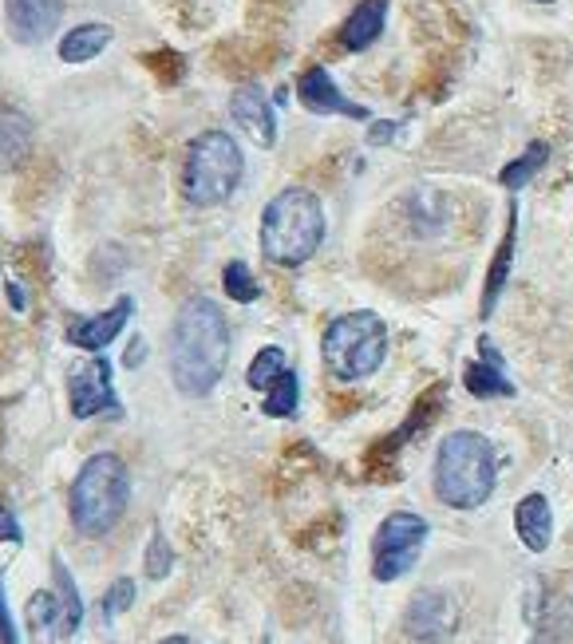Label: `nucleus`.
Masks as SVG:
<instances>
[{
	"label": "nucleus",
	"instance_id": "1",
	"mask_svg": "<svg viewBox=\"0 0 573 644\" xmlns=\"http://www.w3.org/2000/svg\"><path fill=\"white\" fill-rule=\"evenodd\" d=\"M229 352H234V340H229V320L222 305H214L210 296H190L178 308L171 340H166L174 388L190 400L210 395L226 376Z\"/></svg>",
	"mask_w": 573,
	"mask_h": 644
},
{
	"label": "nucleus",
	"instance_id": "2",
	"mask_svg": "<svg viewBox=\"0 0 573 644\" xmlns=\"http://www.w3.org/2000/svg\"><path fill=\"white\" fill-rule=\"evenodd\" d=\"M498 487V451L483 431L459 427L435 447L432 491L451 510H478Z\"/></svg>",
	"mask_w": 573,
	"mask_h": 644
},
{
	"label": "nucleus",
	"instance_id": "3",
	"mask_svg": "<svg viewBox=\"0 0 573 644\" xmlns=\"http://www.w3.org/2000/svg\"><path fill=\"white\" fill-rule=\"evenodd\" d=\"M328 218L325 206L313 190L304 186H285L282 194L270 198V206L261 214V253L282 269H297L309 257H316V250L325 245Z\"/></svg>",
	"mask_w": 573,
	"mask_h": 644
},
{
	"label": "nucleus",
	"instance_id": "4",
	"mask_svg": "<svg viewBox=\"0 0 573 644\" xmlns=\"http://www.w3.org/2000/svg\"><path fill=\"white\" fill-rule=\"evenodd\" d=\"M130 503V470L115 451H99L79 467L67 494V514L84 538L111 534Z\"/></svg>",
	"mask_w": 573,
	"mask_h": 644
},
{
	"label": "nucleus",
	"instance_id": "5",
	"mask_svg": "<svg viewBox=\"0 0 573 644\" xmlns=\"http://www.w3.org/2000/svg\"><path fill=\"white\" fill-rule=\"evenodd\" d=\"M321 361L328 376L340 383L376 376L388 361V320L372 308L340 313L336 320H328L325 337H321Z\"/></svg>",
	"mask_w": 573,
	"mask_h": 644
},
{
	"label": "nucleus",
	"instance_id": "6",
	"mask_svg": "<svg viewBox=\"0 0 573 644\" xmlns=\"http://www.w3.org/2000/svg\"><path fill=\"white\" fill-rule=\"evenodd\" d=\"M241 175H246V154L238 139L226 131H202L186 147L183 163V194L190 206L214 210L238 194Z\"/></svg>",
	"mask_w": 573,
	"mask_h": 644
},
{
	"label": "nucleus",
	"instance_id": "7",
	"mask_svg": "<svg viewBox=\"0 0 573 644\" xmlns=\"http://www.w3.org/2000/svg\"><path fill=\"white\" fill-rule=\"evenodd\" d=\"M432 534L427 518L415 510H391L384 522H379L376 538H372V578L379 585H391V581L408 578L415 561L423 554V542Z\"/></svg>",
	"mask_w": 573,
	"mask_h": 644
},
{
	"label": "nucleus",
	"instance_id": "8",
	"mask_svg": "<svg viewBox=\"0 0 573 644\" xmlns=\"http://www.w3.org/2000/svg\"><path fill=\"white\" fill-rule=\"evenodd\" d=\"M67 407L76 419H96V415H120V395L111 383V361L108 356H91L84 361L72 380H67Z\"/></svg>",
	"mask_w": 573,
	"mask_h": 644
},
{
	"label": "nucleus",
	"instance_id": "9",
	"mask_svg": "<svg viewBox=\"0 0 573 644\" xmlns=\"http://www.w3.org/2000/svg\"><path fill=\"white\" fill-rule=\"evenodd\" d=\"M454 624H459V609L444 590H420L403 613V633L420 644H444L454 633Z\"/></svg>",
	"mask_w": 573,
	"mask_h": 644
},
{
	"label": "nucleus",
	"instance_id": "10",
	"mask_svg": "<svg viewBox=\"0 0 573 644\" xmlns=\"http://www.w3.org/2000/svg\"><path fill=\"white\" fill-rule=\"evenodd\" d=\"M64 21V0H4V24L16 45H43Z\"/></svg>",
	"mask_w": 573,
	"mask_h": 644
},
{
	"label": "nucleus",
	"instance_id": "11",
	"mask_svg": "<svg viewBox=\"0 0 573 644\" xmlns=\"http://www.w3.org/2000/svg\"><path fill=\"white\" fill-rule=\"evenodd\" d=\"M229 115L238 123L249 139L258 142L261 151H270L277 142V111H273L270 96L261 84H241L234 96H229Z\"/></svg>",
	"mask_w": 573,
	"mask_h": 644
},
{
	"label": "nucleus",
	"instance_id": "12",
	"mask_svg": "<svg viewBox=\"0 0 573 644\" xmlns=\"http://www.w3.org/2000/svg\"><path fill=\"white\" fill-rule=\"evenodd\" d=\"M135 317V296H120L115 305H108L96 317H76L67 325V344H76L84 352H103L111 340L123 337V328Z\"/></svg>",
	"mask_w": 573,
	"mask_h": 644
},
{
	"label": "nucleus",
	"instance_id": "13",
	"mask_svg": "<svg viewBox=\"0 0 573 644\" xmlns=\"http://www.w3.org/2000/svg\"><path fill=\"white\" fill-rule=\"evenodd\" d=\"M297 99L304 103V111L313 115H345V119H372L369 108H360L352 99H345V91L336 88V79L325 67H304L297 79Z\"/></svg>",
	"mask_w": 573,
	"mask_h": 644
},
{
	"label": "nucleus",
	"instance_id": "14",
	"mask_svg": "<svg viewBox=\"0 0 573 644\" xmlns=\"http://www.w3.org/2000/svg\"><path fill=\"white\" fill-rule=\"evenodd\" d=\"M478 356H483L478 364H466L463 388L475 400H510L514 395V380L507 376V361L495 349V340L478 337Z\"/></svg>",
	"mask_w": 573,
	"mask_h": 644
},
{
	"label": "nucleus",
	"instance_id": "15",
	"mask_svg": "<svg viewBox=\"0 0 573 644\" xmlns=\"http://www.w3.org/2000/svg\"><path fill=\"white\" fill-rule=\"evenodd\" d=\"M514 534L531 554H546L553 542V506L541 491L522 494L514 506Z\"/></svg>",
	"mask_w": 573,
	"mask_h": 644
},
{
	"label": "nucleus",
	"instance_id": "16",
	"mask_svg": "<svg viewBox=\"0 0 573 644\" xmlns=\"http://www.w3.org/2000/svg\"><path fill=\"white\" fill-rule=\"evenodd\" d=\"M388 4L391 0H360L352 16L340 24V45L348 52H364L384 36V24H388Z\"/></svg>",
	"mask_w": 573,
	"mask_h": 644
},
{
	"label": "nucleus",
	"instance_id": "17",
	"mask_svg": "<svg viewBox=\"0 0 573 644\" xmlns=\"http://www.w3.org/2000/svg\"><path fill=\"white\" fill-rule=\"evenodd\" d=\"M33 151V119L12 108H0V175L16 171Z\"/></svg>",
	"mask_w": 573,
	"mask_h": 644
},
{
	"label": "nucleus",
	"instance_id": "18",
	"mask_svg": "<svg viewBox=\"0 0 573 644\" xmlns=\"http://www.w3.org/2000/svg\"><path fill=\"white\" fill-rule=\"evenodd\" d=\"M514 241H519V214H510V226H507V233H502V245H498V253L490 257L487 285H483V305H478L483 320H487L490 313L498 308V296H502V289H507V281H510V265H514Z\"/></svg>",
	"mask_w": 573,
	"mask_h": 644
},
{
	"label": "nucleus",
	"instance_id": "19",
	"mask_svg": "<svg viewBox=\"0 0 573 644\" xmlns=\"http://www.w3.org/2000/svg\"><path fill=\"white\" fill-rule=\"evenodd\" d=\"M115 40V28L111 24H76L72 33H64V40H60V60L64 64H87V60H96L103 48Z\"/></svg>",
	"mask_w": 573,
	"mask_h": 644
},
{
	"label": "nucleus",
	"instance_id": "20",
	"mask_svg": "<svg viewBox=\"0 0 573 644\" xmlns=\"http://www.w3.org/2000/svg\"><path fill=\"white\" fill-rule=\"evenodd\" d=\"M52 578H55V597H60V633L72 636L84 624V601H79V590L76 581H72V573H67L64 557H52Z\"/></svg>",
	"mask_w": 573,
	"mask_h": 644
},
{
	"label": "nucleus",
	"instance_id": "21",
	"mask_svg": "<svg viewBox=\"0 0 573 644\" xmlns=\"http://www.w3.org/2000/svg\"><path fill=\"white\" fill-rule=\"evenodd\" d=\"M297 407H301V380H297L292 368H285L282 376L265 388L261 412L270 415V419H289V415H297Z\"/></svg>",
	"mask_w": 573,
	"mask_h": 644
},
{
	"label": "nucleus",
	"instance_id": "22",
	"mask_svg": "<svg viewBox=\"0 0 573 644\" xmlns=\"http://www.w3.org/2000/svg\"><path fill=\"white\" fill-rule=\"evenodd\" d=\"M546 159H550V147L534 139L531 147H526V151H522L519 159H514V163L502 166V175H498V182L507 186V190H514V194H519V190H522L526 182H531V178H538V171L546 166Z\"/></svg>",
	"mask_w": 573,
	"mask_h": 644
},
{
	"label": "nucleus",
	"instance_id": "23",
	"mask_svg": "<svg viewBox=\"0 0 573 644\" xmlns=\"http://www.w3.org/2000/svg\"><path fill=\"white\" fill-rule=\"evenodd\" d=\"M28 629L40 644L52 641V633H60V597L52 590H40L33 593L28 601Z\"/></svg>",
	"mask_w": 573,
	"mask_h": 644
},
{
	"label": "nucleus",
	"instance_id": "24",
	"mask_svg": "<svg viewBox=\"0 0 573 644\" xmlns=\"http://www.w3.org/2000/svg\"><path fill=\"white\" fill-rule=\"evenodd\" d=\"M289 368V356H285V349H277V344H265V349L249 361V368H246V383L253 388V392H265L282 371Z\"/></svg>",
	"mask_w": 573,
	"mask_h": 644
},
{
	"label": "nucleus",
	"instance_id": "25",
	"mask_svg": "<svg viewBox=\"0 0 573 644\" xmlns=\"http://www.w3.org/2000/svg\"><path fill=\"white\" fill-rule=\"evenodd\" d=\"M222 289H226V296L234 305H253V301H261V281L249 274L246 262H229L226 269H222Z\"/></svg>",
	"mask_w": 573,
	"mask_h": 644
},
{
	"label": "nucleus",
	"instance_id": "26",
	"mask_svg": "<svg viewBox=\"0 0 573 644\" xmlns=\"http://www.w3.org/2000/svg\"><path fill=\"white\" fill-rule=\"evenodd\" d=\"M135 597H139V590H135V581H130V578H120L108 593H103V601H99V617H103V621H115L120 613H127L130 605H135Z\"/></svg>",
	"mask_w": 573,
	"mask_h": 644
},
{
	"label": "nucleus",
	"instance_id": "27",
	"mask_svg": "<svg viewBox=\"0 0 573 644\" xmlns=\"http://www.w3.org/2000/svg\"><path fill=\"white\" fill-rule=\"evenodd\" d=\"M171 569H174V550H171V542H166L163 530H154L151 542H147V578L163 581Z\"/></svg>",
	"mask_w": 573,
	"mask_h": 644
},
{
	"label": "nucleus",
	"instance_id": "28",
	"mask_svg": "<svg viewBox=\"0 0 573 644\" xmlns=\"http://www.w3.org/2000/svg\"><path fill=\"white\" fill-rule=\"evenodd\" d=\"M21 538H24V530H21V522H16V514L0 503V546H4V542H9V546H21Z\"/></svg>",
	"mask_w": 573,
	"mask_h": 644
},
{
	"label": "nucleus",
	"instance_id": "29",
	"mask_svg": "<svg viewBox=\"0 0 573 644\" xmlns=\"http://www.w3.org/2000/svg\"><path fill=\"white\" fill-rule=\"evenodd\" d=\"M0 644H21L16 621H12V613H9V597H4V585H0Z\"/></svg>",
	"mask_w": 573,
	"mask_h": 644
},
{
	"label": "nucleus",
	"instance_id": "30",
	"mask_svg": "<svg viewBox=\"0 0 573 644\" xmlns=\"http://www.w3.org/2000/svg\"><path fill=\"white\" fill-rule=\"evenodd\" d=\"M396 131H400V123H372L369 142H372V147H379V142H388Z\"/></svg>",
	"mask_w": 573,
	"mask_h": 644
},
{
	"label": "nucleus",
	"instance_id": "31",
	"mask_svg": "<svg viewBox=\"0 0 573 644\" xmlns=\"http://www.w3.org/2000/svg\"><path fill=\"white\" fill-rule=\"evenodd\" d=\"M142 356H147V344H142V340H130V349H127V356H123V364H127V368H139Z\"/></svg>",
	"mask_w": 573,
	"mask_h": 644
},
{
	"label": "nucleus",
	"instance_id": "32",
	"mask_svg": "<svg viewBox=\"0 0 573 644\" xmlns=\"http://www.w3.org/2000/svg\"><path fill=\"white\" fill-rule=\"evenodd\" d=\"M9 296H12V308H24V293H21V285H9Z\"/></svg>",
	"mask_w": 573,
	"mask_h": 644
},
{
	"label": "nucleus",
	"instance_id": "33",
	"mask_svg": "<svg viewBox=\"0 0 573 644\" xmlns=\"http://www.w3.org/2000/svg\"><path fill=\"white\" fill-rule=\"evenodd\" d=\"M159 644H202V641H195V636H183V633H178V636H166V641H159Z\"/></svg>",
	"mask_w": 573,
	"mask_h": 644
},
{
	"label": "nucleus",
	"instance_id": "34",
	"mask_svg": "<svg viewBox=\"0 0 573 644\" xmlns=\"http://www.w3.org/2000/svg\"><path fill=\"white\" fill-rule=\"evenodd\" d=\"M534 4H553V0H534Z\"/></svg>",
	"mask_w": 573,
	"mask_h": 644
},
{
	"label": "nucleus",
	"instance_id": "35",
	"mask_svg": "<svg viewBox=\"0 0 573 644\" xmlns=\"http://www.w3.org/2000/svg\"><path fill=\"white\" fill-rule=\"evenodd\" d=\"M531 644H546V641H531Z\"/></svg>",
	"mask_w": 573,
	"mask_h": 644
},
{
	"label": "nucleus",
	"instance_id": "36",
	"mask_svg": "<svg viewBox=\"0 0 573 644\" xmlns=\"http://www.w3.org/2000/svg\"><path fill=\"white\" fill-rule=\"evenodd\" d=\"M261 644H270V641H261Z\"/></svg>",
	"mask_w": 573,
	"mask_h": 644
}]
</instances>
